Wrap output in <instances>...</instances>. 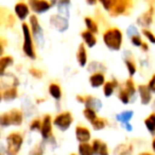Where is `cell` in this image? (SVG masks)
Instances as JSON below:
<instances>
[{"label": "cell", "mask_w": 155, "mask_h": 155, "mask_svg": "<svg viewBox=\"0 0 155 155\" xmlns=\"http://www.w3.org/2000/svg\"><path fill=\"white\" fill-rule=\"evenodd\" d=\"M103 41L107 48L114 51H118L122 45V33L119 29L110 28L104 32Z\"/></svg>", "instance_id": "obj_1"}, {"label": "cell", "mask_w": 155, "mask_h": 155, "mask_svg": "<svg viewBox=\"0 0 155 155\" xmlns=\"http://www.w3.org/2000/svg\"><path fill=\"white\" fill-rule=\"evenodd\" d=\"M22 123V114L19 110H11L3 113L0 117V124L5 127L9 125H20Z\"/></svg>", "instance_id": "obj_2"}, {"label": "cell", "mask_w": 155, "mask_h": 155, "mask_svg": "<svg viewBox=\"0 0 155 155\" xmlns=\"http://www.w3.org/2000/svg\"><path fill=\"white\" fill-rule=\"evenodd\" d=\"M24 142L21 134L13 132L7 137V153L8 155H17Z\"/></svg>", "instance_id": "obj_3"}, {"label": "cell", "mask_w": 155, "mask_h": 155, "mask_svg": "<svg viewBox=\"0 0 155 155\" xmlns=\"http://www.w3.org/2000/svg\"><path fill=\"white\" fill-rule=\"evenodd\" d=\"M21 29H22V34H24V46H22V50H24L25 54L27 56H29L32 60H35L36 54H35L34 48H33V41H32V36H31L29 26L24 22L21 25Z\"/></svg>", "instance_id": "obj_4"}, {"label": "cell", "mask_w": 155, "mask_h": 155, "mask_svg": "<svg viewBox=\"0 0 155 155\" xmlns=\"http://www.w3.org/2000/svg\"><path fill=\"white\" fill-rule=\"evenodd\" d=\"M72 121H73L72 115H71L69 112H64V113L58 114V116L54 118L53 123H54V125H56L60 130L66 131V130L71 125Z\"/></svg>", "instance_id": "obj_5"}, {"label": "cell", "mask_w": 155, "mask_h": 155, "mask_svg": "<svg viewBox=\"0 0 155 155\" xmlns=\"http://www.w3.org/2000/svg\"><path fill=\"white\" fill-rule=\"evenodd\" d=\"M50 24L53 26V28H55L60 32H65L68 29L69 24L67 18L63 17L61 15H52L50 16Z\"/></svg>", "instance_id": "obj_6"}, {"label": "cell", "mask_w": 155, "mask_h": 155, "mask_svg": "<svg viewBox=\"0 0 155 155\" xmlns=\"http://www.w3.org/2000/svg\"><path fill=\"white\" fill-rule=\"evenodd\" d=\"M28 5L36 13H45L50 9L52 3L45 0H31L28 2Z\"/></svg>", "instance_id": "obj_7"}, {"label": "cell", "mask_w": 155, "mask_h": 155, "mask_svg": "<svg viewBox=\"0 0 155 155\" xmlns=\"http://www.w3.org/2000/svg\"><path fill=\"white\" fill-rule=\"evenodd\" d=\"M30 25H31V30L34 35V37L41 44V38H43V29H41V25L38 22V19L35 15L30 16Z\"/></svg>", "instance_id": "obj_8"}, {"label": "cell", "mask_w": 155, "mask_h": 155, "mask_svg": "<svg viewBox=\"0 0 155 155\" xmlns=\"http://www.w3.org/2000/svg\"><path fill=\"white\" fill-rule=\"evenodd\" d=\"M153 12H154V8L150 7L148 11L142 13L141 15L138 17L137 24L139 25L140 27H144V28L150 27V25L152 24V20H153Z\"/></svg>", "instance_id": "obj_9"}, {"label": "cell", "mask_w": 155, "mask_h": 155, "mask_svg": "<svg viewBox=\"0 0 155 155\" xmlns=\"http://www.w3.org/2000/svg\"><path fill=\"white\" fill-rule=\"evenodd\" d=\"M41 133L43 138L47 139L52 134V123H51V116L50 115H45L43 118V123H41Z\"/></svg>", "instance_id": "obj_10"}, {"label": "cell", "mask_w": 155, "mask_h": 155, "mask_svg": "<svg viewBox=\"0 0 155 155\" xmlns=\"http://www.w3.org/2000/svg\"><path fill=\"white\" fill-rule=\"evenodd\" d=\"M130 2L125 1V0H120V1H115V5L113 7L112 11L110 12V14L112 16H118L123 14L127 9H129Z\"/></svg>", "instance_id": "obj_11"}, {"label": "cell", "mask_w": 155, "mask_h": 155, "mask_svg": "<svg viewBox=\"0 0 155 155\" xmlns=\"http://www.w3.org/2000/svg\"><path fill=\"white\" fill-rule=\"evenodd\" d=\"M75 137L81 143H86L91 139V132L85 127L79 125V127H75Z\"/></svg>", "instance_id": "obj_12"}, {"label": "cell", "mask_w": 155, "mask_h": 155, "mask_svg": "<svg viewBox=\"0 0 155 155\" xmlns=\"http://www.w3.org/2000/svg\"><path fill=\"white\" fill-rule=\"evenodd\" d=\"M138 91H139L141 104L147 105V104L150 103L151 99H152V96H151V93H152V91L149 89V87L146 86V85H139V86H138Z\"/></svg>", "instance_id": "obj_13"}, {"label": "cell", "mask_w": 155, "mask_h": 155, "mask_svg": "<svg viewBox=\"0 0 155 155\" xmlns=\"http://www.w3.org/2000/svg\"><path fill=\"white\" fill-rule=\"evenodd\" d=\"M95 155H108L107 146L99 139H95L91 143Z\"/></svg>", "instance_id": "obj_14"}, {"label": "cell", "mask_w": 155, "mask_h": 155, "mask_svg": "<svg viewBox=\"0 0 155 155\" xmlns=\"http://www.w3.org/2000/svg\"><path fill=\"white\" fill-rule=\"evenodd\" d=\"M15 13L20 20H24L29 15V5L25 2H18L15 5Z\"/></svg>", "instance_id": "obj_15"}, {"label": "cell", "mask_w": 155, "mask_h": 155, "mask_svg": "<svg viewBox=\"0 0 155 155\" xmlns=\"http://www.w3.org/2000/svg\"><path fill=\"white\" fill-rule=\"evenodd\" d=\"M84 103L87 108L94 110L95 112L99 110L100 108L102 107V102L100 101L99 99H97V98H95V97H91V96H88V97L85 98Z\"/></svg>", "instance_id": "obj_16"}, {"label": "cell", "mask_w": 155, "mask_h": 155, "mask_svg": "<svg viewBox=\"0 0 155 155\" xmlns=\"http://www.w3.org/2000/svg\"><path fill=\"white\" fill-rule=\"evenodd\" d=\"M104 81H105V78L102 72H95L89 78V82L93 87H100L104 84Z\"/></svg>", "instance_id": "obj_17"}, {"label": "cell", "mask_w": 155, "mask_h": 155, "mask_svg": "<svg viewBox=\"0 0 155 155\" xmlns=\"http://www.w3.org/2000/svg\"><path fill=\"white\" fill-rule=\"evenodd\" d=\"M77 58L78 62L80 64V66L84 67L87 63V53H86V49H85L84 44H81L79 46V49H78V53H77Z\"/></svg>", "instance_id": "obj_18"}, {"label": "cell", "mask_w": 155, "mask_h": 155, "mask_svg": "<svg viewBox=\"0 0 155 155\" xmlns=\"http://www.w3.org/2000/svg\"><path fill=\"white\" fill-rule=\"evenodd\" d=\"M81 36H82V38L84 39L85 44H86L88 47L91 48L97 44V38H96L95 34L91 33V31H88V30L83 31V32L81 33Z\"/></svg>", "instance_id": "obj_19"}, {"label": "cell", "mask_w": 155, "mask_h": 155, "mask_svg": "<svg viewBox=\"0 0 155 155\" xmlns=\"http://www.w3.org/2000/svg\"><path fill=\"white\" fill-rule=\"evenodd\" d=\"M132 148L131 144H124V143H120L115 148L113 155H130L132 153Z\"/></svg>", "instance_id": "obj_20"}, {"label": "cell", "mask_w": 155, "mask_h": 155, "mask_svg": "<svg viewBox=\"0 0 155 155\" xmlns=\"http://www.w3.org/2000/svg\"><path fill=\"white\" fill-rule=\"evenodd\" d=\"M17 96H18L17 88L16 87H10V88H7L5 91H2L1 98L5 101H11V100H14L15 98H17Z\"/></svg>", "instance_id": "obj_21"}, {"label": "cell", "mask_w": 155, "mask_h": 155, "mask_svg": "<svg viewBox=\"0 0 155 155\" xmlns=\"http://www.w3.org/2000/svg\"><path fill=\"white\" fill-rule=\"evenodd\" d=\"M133 115H134V113L132 112V110H124V112L117 115L116 118H117V120L120 121V122L123 123L124 125H127L130 120L132 119V117H133Z\"/></svg>", "instance_id": "obj_22"}, {"label": "cell", "mask_w": 155, "mask_h": 155, "mask_svg": "<svg viewBox=\"0 0 155 155\" xmlns=\"http://www.w3.org/2000/svg\"><path fill=\"white\" fill-rule=\"evenodd\" d=\"M12 64H13V58L11 55H5L0 58V73H1V75L5 74V68L11 66Z\"/></svg>", "instance_id": "obj_23"}, {"label": "cell", "mask_w": 155, "mask_h": 155, "mask_svg": "<svg viewBox=\"0 0 155 155\" xmlns=\"http://www.w3.org/2000/svg\"><path fill=\"white\" fill-rule=\"evenodd\" d=\"M118 86V83H117L116 80H113V81H110V82H106L104 84V87H103V91H104V96L105 97H110L114 93V89L115 87Z\"/></svg>", "instance_id": "obj_24"}, {"label": "cell", "mask_w": 155, "mask_h": 155, "mask_svg": "<svg viewBox=\"0 0 155 155\" xmlns=\"http://www.w3.org/2000/svg\"><path fill=\"white\" fill-rule=\"evenodd\" d=\"M49 94L55 100H60L62 98V89L55 83H52V84L49 85Z\"/></svg>", "instance_id": "obj_25"}, {"label": "cell", "mask_w": 155, "mask_h": 155, "mask_svg": "<svg viewBox=\"0 0 155 155\" xmlns=\"http://www.w3.org/2000/svg\"><path fill=\"white\" fill-rule=\"evenodd\" d=\"M79 153H80V155H95L94 154L93 146L89 144L88 142L80 143V146H79Z\"/></svg>", "instance_id": "obj_26"}, {"label": "cell", "mask_w": 155, "mask_h": 155, "mask_svg": "<svg viewBox=\"0 0 155 155\" xmlns=\"http://www.w3.org/2000/svg\"><path fill=\"white\" fill-rule=\"evenodd\" d=\"M144 124H146L147 129H148L151 133L152 134L155 133V113H152V114L144 120Z\"/></svg>", "instance_id": "obj_27"}, {"label": "cell", "mask_w": 155, "mask_h": 155, "mask_svg": "<svg viewBox=\"0 0 155 155\" xmlns=\"http://www.w3.org/2000/svg\"><path fill=\"white\" fill-rule=\"evenodd\" d=\"M69 5H70V1H60L58 3V12H60V14H64L66 18L69 17V11L67 10Z\"/></svg>", "instance_id": "obj_28"}, {"label": "cell", "mask_w": 155, "mask_h": 155, "mask_svg": "<svg viewBox=\"0 0 155 155\" xmlns=\"http://www.w3.org/2000/svg\"><path fill=\"white\" fill-rule=\"evenodd\" d=\"M83 115H84L85 118H86L87 120H88L91 123H93L94 121H95L96 119L98 118V117H97V114H96L95 110H91V108H87V107H85L84 110H83Z\"/></svg>", "instance_id": "obj_29"}, {"label": "cell", "mask_w": 155, "mask_h": 155, "mask_svg": "<svg viewBox=\"0 0 155 155\" xmlns=\"http://www.w3.org/2000/svg\"><path fill=\"white\" fill-rule=\"evenodd\" d=\"M84 21L87 27V30L91 31L94 34L98 32V26H97V24H96V21H94V19H91V18H89V17H86L84 19Z\"/></svg>", "instance_id": "obj_30"}, {"label": "cell", "mask_w": 155, "mask_h": 155, "mask_svg": "<svg viewBox=\"0 0 155 155\" xmlns=\"http://www.w3.org/2000/svg\"><path fill=\"white\" fill-rule=\"evenodd\" d=\"M91 125H93L94 130H96V131H99V130H102V129H104V127H105L106 121H105V119L99 118V117H98V118L96 119L93 123H91Z\"/></svg>", "instance_id": "obj_31"}, {"label": "cell", "mask_w": 155, "mask_h": 155, "mask_svg": "<svg viewBox=\"0 0 155 155\" xmlns=\"http://www.w3.org/2000/svg\"><path fill=\"white\" fill-rule=\"evenodd\" d=\"M124 88H125V91L129 93V95L131 96V97H134V95H135V93H136V88H135V85H134V82L132 81V79L127 80Z\"/></svg>", "instance_id": "obj_32"}, {"label": "cell", "mask_w": 155, "mask_h": 155, "mask_svg": "<svg viewBox=\"0 0 155 155\" xmlns=\"http://www.w3.org/2000/svg\"><path fill=\"white\" fill-rule=\"evenodd\" d=\"M118 97H119V99L121 100V102H122L123 104H127V103H130V99H131V96H130V95H129V93H127V91H125L124 87L120 89V91H119Z\"/></svg>", "instance_id": "obj_33"}, {"label": "cell", "mask_w": 155, "mask_h": 155, "mask_svg": "<svg viewBox=\"0 0 155 155\" xmlns=\"http://www.w3.org/2000/svg\"><path fill=\"white\" fill-rule=\"evenodd\" d=\"M124 63H125V66H127V70H129L130 75H134V74H135L136 70H137L135 63H134L133 61H131V60H127V58H125V60H124Z\"/></svg>", "instance_id": "obj_34"}, {"label": "cell", "mask_w": 155, "mask_h": 155, "mask_svg": "<svg viewBox=\"0 0 155 155\" xmlns=\"http://www.w3.org/2000/svg\"><path fill=\"white\" fill-rule=\"evenodd\" d=\"M41 121L39 119H34L30 124L31 131H37V130H41Z\"/></svg>", "instance_id": "obj_35"}, {"label": "cell", "mask_w": 155, "mask_h": 155, "mask_svg": "<svg viewBox=\"0 0 155 155\" xmlns=\"http://www.w3.org/2000/svg\"><path fill=\"white\" fill-rule=\"evenodd\" d=\"M43 148L41 144H36L35 147H33L32 150L30 151L29 155H43Z\"/></svg>", "instance_id": "obj_36"}, {"label": "cell", "mask_w": 155, "mask_h": 155, "mask_svg": "<svg viewBox=\"0 0 155 155\" xmlns=\"http://www.w3.org/2000/svg\"><path fill=\"white\" fill-rule=\"evenodd\" d=\"M142 34H143L144 36H146L147 38L151 41V43L155 44V35L153 34L152 32H150V31L147 30V29H143V30H142Z\"/></svg>", "instance_id": "obj_37"}, {"label": "cell", "mask_w": 155, "mask_h": 155, "mask_svg": "<svg viewBox=\"0 0 155 155\" xmlns=\"http://www.w3.org/2000/svg\"><path fill=\"white\" fill-rule=\"evenodd\" d=\"M131 41L132 44H133L134 46H136V47H141L142 46V41L141 38L139 37V35H135V36H132L131 37Z\"/></svg>", "instance_id": "obj_38"}, {"label": "cell", "mask_w": 155, "mask_h": 155, "mask_svg": "<svg viewBox=\"0 0 155 155\" xmlns=\"http://www.w3.org/2000/svg\"><path fill=\"white\" fill-rule=\"evenodd\" d=\"M101 3L106 11L110 12L113 9V7H114V5H115V1H113V0H108V1H102Z\"/></svg>", "instance_id": "obj_39"}, {"label": "cell", "mask_w": 155, "mask_h": 155, "mask_svg": "<svg viewBox=\"0 0 155 155\" xmlns=\"http://www.w3.org/2000/svg\"><path fill=\"white\" fill-rule=\"evenodd\" d=\"M30 73L33 75V77H35V78H41V75H43V72H41V70H38V69H36V68H30Z\"/></svg>", "instance_id": "obj_40"}, {"label": "cell", "mask_w": 155, "mask_h": 155, "mask_svg": "<svg viewBox=\"0 0 155 155\" xmlns=\"http://www.w3.org/2000/svg\"><path fill=\"white\" fill-rule=\"evenodd\" d=\"M148 87L151 91L155 93V74H153L152 78H151L150 82H149V84H148Z\"/></svg>", "instance_id": "obj_41"}, {"label": "cell", "mask_w": 155, "mask_h": 155, "mask_svg": "<svg viewBox=\"0 0 155 155\" xmlns=\"http://www.w3.org/2000/svg\"><path fill=\"white\" fill-rule=\"evenodd\" d=\"M127 34H129L131 37L137 35V30H136L135 27H134V26H130V28L127 29Z\"/></svg>", "instance_id": "obj_42"}, {"label": "cell", "mask_w": 155, "mask_h": 155, "mask_svg": "<svg viewBox=\"0 0 155 155\" xmlns=\"http://www.w3.org/2000/svg\"><path fill=\"white\" fill-rule=\"evenodd\" d=\"M141 47H142V49H143V50H144V51H147V50H148V49H149L148 45H147V44H146V43H143V44H142V46H141Z\"/></svg>", "instance_id": "obj_43"}, {"label": "cell", "mask_w": 155, "mask_h": 155, "mask_svg": "<svg viewBox=\"0 0 155 155\" xmlns=\"http://www.w3.org/2000/svg\"><path fill=\"white\" fill-rule=\"evenodd\" d=\"M152 148H153V150L155 151V138L152 140Z\"/></svg>", "instance_id": "obj_44"}, {"label": "cell", "mask_w": 155, "mask_h": 155, "mask_svg": "<svg viewBox=\"0 0 155 155\" xmlns=\"http://www.w3.org/2000/svg\"><path fill=\"white\" fill-rule=\"evenodd\" d=\"M139 155H153V154H151V153H149V152H143V153H141V154H139Z\"/></svg>", "instance_id": "obj_45"}, {"label": "cell", "mask_w": 155, "mask_h": 155, "mask_svg": "<svg viewBox=\"0 0 155 155\" xmlns=\"http://www.w3.org/2000/svg\"><path fill=\"white\" fill-rule=\"evenodd\" d=\"M87 3H89V5H96L97 1H87Z\"/></svg>", "instance_id": "obj_46"}, {"label": "cell", "mask_w": 155, "mask_h": 155, "mask_svg": "<svg viewBox=\"0 0 155 155\" xmlns=\"http://www.w3.org/2000/svg\"><path fill=\"white\" fill-rule=\"evenodd\" d=\"M153 107H154V110H155V101H154V104H153Z\"/></svg>", "instance_id": "obj_47"}, {"label": "cell", "mask_w": 155, "mask_h": 155, "mask_svg": "<svg viewBox=\"0 0 155 155\" xmlns=\"http://www.w3.org/2000/svg\"><path fill=\"white\" fill-rule=\"evenodd\" d=\"M71 155H75V154H71Z\"/></svg>", "instance_id": "obj_48"}, {"label": "cell", "mask_w": 155, "mask_h": 155, "mask_svg": "<svg viewBox=\"0 0 155 155\" xmlns=\"http://www.w3.org/2000/svg\"><path fill=\"white\" fill-rule=\"evenodd\" d=\"M153 135H155V133H154V134H153Z\"/></svg>", "instance_id": "obj_49"}]
</instances>
